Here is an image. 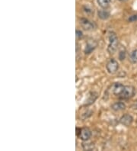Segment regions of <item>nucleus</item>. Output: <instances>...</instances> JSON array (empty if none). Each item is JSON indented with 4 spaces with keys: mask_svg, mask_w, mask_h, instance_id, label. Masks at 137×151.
I'll return each mask as SVG.
<instances>
[{
    "mask_svg": "<svg viewBox=\"0 0 137 151\" xmlns=\"http://www.w3.org/2000/svg\"><path fill=\"white\" fill-rule=\"evenodd\" d=\"M118 37L114 32H110L108 36V51L109 54H113L118 48Z\"/></svg>",
    "mask_w": 137,
    "mask_h": 151,
    "instance_id": "f257e3e1",
    "label": "nucleus"
},
{
    "mask_svg": "<svg viewBox=\"0 0 137 151\" xmlns=\"http://www.w3.org/2000/svg\"><path fill=\"white\" fill-rule=\"evenodd\" d=\"M134 95H135V88L133 86H125L122 93L120 95L119 98L123 100L130 99L132 97H133Z\"/></svg>",
    "mask_w": 137,
    "mask_h": 151,
    "instance_id": "f03ea898",
    "label": "nucleus"
},
{
    "mask_svg": "<svg viewBox=\"0 0 137 151\" xmlns=\"http://www.w3.org/2000/svg\"><path fill=\"white\" fill-rule=\"evenodd\" d=\"M107 71L110 74L116 73L117 72V70L119 69V63L115 59H110L106 65Z\"/></svg>",
    "mask_w": 137,
    "mask_h": 151,
    "instance_id": "7ed1b4c3",
    "label": "nucleus"
},
{
    "mask_svg": "<svg viewBox=\"0 0 137 151\" xmlns=\"http://www.w3.org/2000/svg\"><path fill=\"white\" fill-rule=\"evenodd\" d=\"M80 24L82 28L86 31H91V30L95 29V23L89 21L88 19H85V18L80 19Z\"/></svg>",
    "mask_w": 137,
    "mask_h": 151,
    "instance_id": "20e7f679",
    "label": "nucleus"
},
{
    "mask_svg": "<svg viewBox=\"0 0 137 151\" xmlns=\"http://www.w3.org/2000/svg\"><path fill=\"white\" fill-rule=\"evenodd\" d=\"M91 131L89 128L88 127H83L82 128V131H81V134H79V137L83 141H87V140H89L91 137Z\"/></svg>",
    "mask_w": 137,
    "mask_h": 151,
    "instance_id": "39448f33",
    "label": "nucleus"
},
{
    "mask_svg": "<svg viewBox=\"0 0 137 151\" xmlns=\"http://www.w3.org/2000/svg\"><path fill=\"white\" fill-rule=\"evenodd\" d=\"M133 122V117H132L130 114H128L123 115L121 118V119H120V122L123 125L126 126V127L131 125Z\"/></svg>",
    "mask_w": 137,
    "mask_h": 151,
    "instance_id": "423d86ee",
    "label": "nucleus"
},
{
    "mask_svg": "<svg viewBox=\"0 0 137 151\" xmlns=\"http://www.w3.org/2000/svg\"><path fill=\"white\" fill-rule=\"evenodd\" d=\"M125 86H123V84L120 83H116L113 85V87H112V91H113V95H115L116 96H120V95L122 93L123 88H124Z\"/></svg>",
    "mask_w": 137,
    "mask_h": 151,
    "instance_id": "0eeeda50",
    "label": "nucleus"
},
{
    "mask_svg": "<svg viewBox=\"0 0 137 151\" xmlns=\"http://www.w3.org/2000/svg\"><path fill=\"white\" fill-rule=\"evenodd\" d=\"M98 44L96 41H90L86 44L85 48V54H90L91 52L95 50L96 47H97Z\"/></svg>",
    "mask_w": 137,
    "mask_h": 151,
    "instance_id": "6e6552de",
    "label": "nucleus"
},
{
    "mask_svg": "<svg viewBox=\"0 0 137 151\" xmlns=\"http://www.w3.org/2000/svg\"><path fill=\"white\" fill-rule=\"evenodd\" d=\"M98 99V94L96 92H90L89 96H88V99H86L85 103V106H88L91 105L95 101V100Z\"/></svg>",
    "mask_w": 137,
    "mask_h": 151,
    "instance_id": "1a4fd4ad",
    "label": "nucleus"
},
{
    "mask_svg": "<svg viewBox=\"0 0 137 151\" xmlns=\"http://www.w3.org/2000/svg\"><path fill=\"white\" fill-rule=\"evenodd\" d=\"M111 109L115 111H123L126 109V105L123 101H117L112 105Z\"/></svg>",
    "mask_w": 137,
    "mask_h": 151,
    "instance_id": "9d476101",
    "label": "nucleus"
},
{
    "mask_svg": "<svg viewBox=\"0 0 137 151\" xmlns=\"http://www.w3.org/2000/svg\"><path fill=\"white\" fill-rule=\"evenodd\" d=\"M98 15L99 19H102V20H106L110 17V13L106 9H103L99 10L98 12Z\"/></svg>",
    "mask_w": 137,
    "mask_h": 151,
    "instance_id": "9b49d317",
    "label": "nucleus"
},
{
    "mask_svg": "<svg viewBox=\"0 0 137 151\" xmlns=\"http://www.w3.org/2000/svg\"><path fill=\"white\" fill-rule=\"evenodd\" d=\"M98 6L104 9H107L111 3V0H97Z\"/></svg>",
    "mask_w": 137,
    "mask_h": 151,
    "instance_id": "f8f14e48",
    "label": "nucleus"
},
{
    "mask_svg": "<svg viewBox=\"0 0 137 151\" xmlns=\"http://www.w3.org/2000/svg\"><path fill=\"white\" fill-rule=\"evenodd\" d=\"M130 60L133 63H137V50H134L131 52L130 55Z\"/></svg>",
    "mask_w": 137,
    "mask_h": 151,
    "instance_id": "ddd939ff",
    "label": "nucleus"
},
{
    "mask_svg": "<svg viewBox=\"0 0 137 151\" xmlns=\"http://www.w3.org/2000/svg\"><path fill=\"white\" fill-rule=\"evenodd\" d=\"M126 51L125 50V48H122L120 52H119L118 57H119V60H123L126 58Z\"/></svg>",
    "mask_w": 137,
    "mask_h": 151,
    "instance_id": "4468645a",
    "label": "nucleus"
},
{
    "mask_svg": "<svg viewBox=\"0 0 137 151\" xmlns=\"http://www.w3.org/2000/svg\"><path fill=\"white\" fill-rule=\"evenodd\" d=\"M83 147L85 150H91L94 149L95 146L94 144H83Z\"/></svg>",
    "mask_w": 137,
    "mask_h": 151,
    "instance_id": "2eb2a0df",
    "label": "nucleus"
},
{
    "mask_svg": "<svg viewBox=\"0 0 137 151\" xmlns=\"http://www.w3.org/2000/svg\"><path fill=\"white\" fill-rule=\"evenodd\" d=\"M128 21L130 22H134L137 21V14L136 15H133L131 16H130V18L128 19Z\"/></svg>",
    "mask_w": 137,
    "mask_h": 151,
    "instance_id": "dca6fc26",
    "label": "nucleus"
},
{
    "mask_svg": "<svg viewBox=\"0 0 137 151\" xmlns=\"http://www.w3.org/2000/svg\"><path fill=\"white\" fill-rule=\"evenodd\" d=\"M76 37L77 39H82L83 37V33L81 30H76Z\"/></svg>",
    "mask_w": 137,
    "mask_h": 151,
    "instance_id": "f3484780",
    "label": "nucleus"
},
{
    "mask_svg": "<svg viewBox=\"0 0 137 151\" xmlns=\"http://www.w3.org/2000/svg\"><path fill=\"white\" fill-rule=\"evenodd\" d=\"M84 10L85 12L86 13H91L92 12V9L90 7H88V6H85L84 7Z\"/></svg>",
    "mask_w": 137,
    "mask_h": 151,
    "instance_id": "a211bd4d",
    "label": "nucleus"
},
{
    "mask_svg": "<svg viewBox=\"0 0 137 151\" xmlns=\"http://www.w3.org/2000/svg\"><path fill=\"white\" fill-rule=\"evenodd\" d=\"M81 131H82V128L77 127V128H76V135L78 137H79V134H81Z\"/></svg>",
    "mask_w": 137,
    "mask_h": 151,
    "instance_id": "6ab92c4d",
    "label": "nucleus"
},
{
    "mask_svg": "<svg viewBox=\"0 0 137 151\" xmlns=\"http://www.w3.org/2000/svg\"><path fill=\"white\" fill-rule=\"evenodd\" d=\"M133 109H137V101H136V102L133 104Z\"/></svg>",
    "mask_w": 137,
    "mask_h": 151,
    "instance_id": "aec40b11",
    "label": "nucleus"
}]
</instances>
